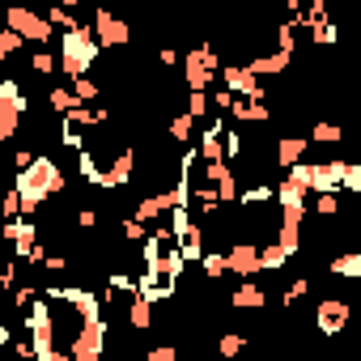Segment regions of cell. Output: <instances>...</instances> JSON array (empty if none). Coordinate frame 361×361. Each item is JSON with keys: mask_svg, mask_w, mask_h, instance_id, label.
<instances>
[{"mask_svg": "<svg viewBox=\"0 0 361 361\" xmlns=\"http://www.w3.org/2000/svg\"><path fill=\"white\" fill-rule=\"evenodd\" d=\"M18 192H22L26 213L35 217V209H39L43 200H51L56 192H64V174H60V166H56L47 153H35V161L18 170Z\"/></svg>", "mask_w": 361, "mask_h": 361, "instance_id": "obj_1", "label": "cell"}, {"mask_svg": "<svg viewBox=\"0 0 361 361\" xmlns=\"http://www.w3.org/2000/svg\"><path fill=\"white\" fill-rule=\"evenodd\" d=\"M98 56H102V43H98L94 30H85V26L64 30V39H60V68H64L73 81H77V77H90V68L98 64Z\"/></svg>", "mask_w": 361, "mask_h": 361, "instance_id": "obj_2", "label": "cell"}, {"mask_svg": "<svg viewBox=\"0 0 361 361\" xmlns=\"http://www.w3.org/2000/svg\"><path fill=\"white\" fill-rule=\"evenodd\" d=\"M26 111H30V102H26L22 85L9 77L5 85H0V136L13 140V136H18V128H22V115H26Z\"/></svg>", "mask_w": 361, "mask_h": 361, "instance_id": "obj_3", "label": "cell"}, {"mask_svg": "<svg viewBox=\"0 0 361 361\" xmlns=\"http://www.w3.org/2000/svg\"><path fill=\"white\" fill-rule=\"evenodd\" d=\"M5 26H13V30H22L26 39H35V43H47L51 39V18H43V13H35V9H26V5H9V18H5Z\"/></svg>", "mask_w": 361, "mask_h": 361, "instance_id": "obj_4", "label": "cell"}, {"mask_svg": "<svg viewBox=\"0 0 361 361\" xmlns=\"http://www.w3.org/2000/svg\"><path fill=\"white\" fill-rule=\"evenodd\" d=\"M183 68H188V90H209L213 77H221V64H217L213 47H196V51L183 60Z\"/></svg>", "mask_w": 361, "mask_h": 361, "instance_id": "obj_5", "label": "cell"}, {"mask_svg": "<svg viewBox=\"0 0 361 361\" xmlns=\"http://www.w3.org/2000/svg\"><path fill=\"white\" fill-rule=\"evenodd\" d=\"M348 319H353V306H348L344 298H323L319 310H314V327H319L323 336H340V331L348 327Z\"/></svg>", "mask_w": 361, "mask_h": 361, "instance_id": "obj_6", "label": "cell"}, {"mask_svg": "<svg viewBox=\"0 0 361 361\" xmlns=\"http://www.w3.org/2000/svg\"><path fill=\"white\" fill-rule=\"evenodd\" d=\"M94 35H98L102 47H123V43L132 39L128 22H123L119 13H111V9H98V18H94Z\"/></svg>", "mask_w": 361, "mask_h": 361, "instance_id": "obj_7", "label": "cell"}, {"mask_svg": "<svg viewBox=\"0 0 361 361\" xmlns=\"http://www.w3.org/2000/svg\"><path fill=\"white\" fill-rule=\"evenodd\" d=\"M230 272H238V276L264 272V247H255V243H234V247H230Z\"/></svg>", "mask_w": 361, "mask_h": 361, "instance_id": "obj_8", "label": "cell"}, {"mask_svg": "<svg viewBox=\"0 0 361 361\" xmlns=\"http://www.w3.org/2000/svg\"><path fill=\"white\" fill-rule=\"evenodd\" d=\"M306 136H285L281 145H276V166H293V161H302V153H306Z\"/></svg>", "mask_w": 361, "mask_h": 361, "instance_id": "obj_9", "label": "cell"}, {"mask_svg": "<svg viewBox=\"0 0 361 361\" xmlns=\"http://www.w3.org/2000/svg\"><path fill=\"white\" fill-rule=\"evenodd\" d=\"M268 298H264V289L255 285V281H243L238 289H234V306H243V310H259Z\"/></svg>", "mask_w": 361, "mask_h": 361, "instance_id": "obj_10", "label": "cell"}, {"mask_svg": "<svg viewBox=\"0 0 361 361\" xmlns=\"http://www.w3.org/2000/svg\"><path fill=\"white\" fill-rule=\"evenodd\" d=\"M310 140H314V145H336V140H344V123H327V119H323V123L310 128Z\"/></svg>", "mask_w": 361, "mask_h": 361, "instance_id": "obj_11", "label": "cell"}, {"mask_svg": "<svg viewBox=\"0 0 361 361\" xmlns=\"http://www.w3.org/2000/svg\"><path fill=\"white\" fill-rule=\"evenodd\" d=\"M331 272H336V276H348V281H357V276H361V255H357V251H348V255H336V259H331Z\"/></svg>", "mask_w": 361, "mask_h": 361, "instance_id": "obj_12", "label": "cell"}, {"mask_svg": "<svg viewBox=\"0 0 361 361\" xmlns=\"http://www.w3.org/2000/svg\"><path fill=\"white\" fill-rule=\"evenodd\" d=\"M22 43H26V35H22V30H13V26L0 30V56H5V60H13V56L22 51Z\"/></svg>", "mask_w": 361, "mask_h": 361, "instance_id": "obj_13", "label": "cell"}, {"mask_svg": "<svg viewBox=\"0 0 361 361\" xmlns=\"http://www.w3.org/2000/svg\"><path fill=\"white\" fill-rule=\"evenodd\" d=\"M285 264H289V251H285L281 243H268V247H264V272H281Z\"/></svg>", "mask_w": 361, "mask_h": 361, "instance_id": "obj_14", "label": "cell"}, {"mask_svg": "<svg viewBox=\"0 0 361 361\" xmlns=\"http://www.w3.org/2000/svg\"><path fill=\"white\" fill-rule=\"evenodd\" d=\"M192 128H196V115H192V111H183V115L170 119V136H174V140H192Z\"/></svg>", "mask_w": 361, "mask_h": 361, "instance_id": "obj_15", "label": "cell"}, {"mask_svg": "<svg viewBox=\"0 0 361 361\" xmlns=\"http://www.w3.org/2000/svg\"><path fill=\"white\" fill-rule=\"evenodd\" d=\"M204 276H226L230 272V255H221V251H204Z\"/></svg>", "mask_w": 361, "mask_h": 361, "instance_id": "obj_16", "label": "cell"}, {"mask_svg": "<svg viewBox=\"0 0 361 361\" xmlns=\"http://www.w3.org/2000/svg\"><path fill=\"white\" fill-rule=\"evenodd\" d=\"M340 213V196L336 192H319L314 196V217H336Z\"/></svg>", "mask_w": 361, "mask_h": 361, "instance_id": "obj_17", "label": "cell"}, {"mask_svg": "<svg viewBox=\"0 0 361 361\" xmlns=\"http://www.w3.org/2000/svg\"><path fill=\"white\" fill-rule=\"evenodd\" d=\"M209 106H213V94H209V90H192V98H188V111L200 119V115H209Z\"/></svg>", "mask_w": 361, "mask_h": 361, "instance_id": "obj_18", "label": "cell"}, {"mask_svg": "<svg viewBox=\"0 0 361 361\" xmlns=\"http://www.w3.org/2000/svg\"><path fill=\"white\" fill-rule=\"evenodd\" d=\"M30 68H35V73H56V60H51V51H43V43H39V51L30 56Z\"/></svg>", "mask_w": 361, "mask_h": 361, "instance_id": "obj_19", "label": "cell"}, {"mask_svg": "<svg viewBox=\"0 0 361 361\" xmlns=\"http://www.w3.org/2000/svg\"><path fill=\"white\" fill-rule=\"evenodd\" d=\"M73 90H77V98H81V102H94V98L102 94V90H98L90 77H77V81H73Z\"/></svg>", "mask_w": 361, "mask_h": 361, "instance_id": "obj_20", "label": "cell"}, {"mask_svg": "<svg viewBox=\"0 0 361 361\" xmlns=\"http://www.w3.org/2000/svg\"><path fill=\"white\" fill-rule=\"evenodd\" d=\"M344 192H357V196H361V166H353V161H348V170H344Z\"/></svg>", "mask_w": 361, "mask_h": 361, "instance_id": "obj_21", "label": "cell"}, {"mask_svg": "<svg viewBox=\"0 0 361 361\" xmlns=\"http://www.w3.org/2000/svg\"><path fill=\"white\" fill-rule=\"evenodd\" d=\"M243 344H247V340H243V336H234V331H230V336H221V357H234Z\"/></svg>", "mask_w": 361, "mask_h": 361, "instance_id": "obj_22", "label": "cell"}, {"mask_svg": "<svg viewBox=\"0 0 361 361\" xmlns=\"http://www.w3.org/2000/svg\"><path fill=\"white\" fill-rule=\"evenodd\" d=\"M149 361H174V348H149Z\"/></svg>", "mask_w": 361, "mask_h": 361, "instance_id": "obj_23", "label": "cell"}, {"mask_svg": "<svg viewBox=\"0 0 361 361\" xmlns=\"http://www.w3.org/2000/svg\"><path fill=\"white\" fill-rule=\"evenodd\" d=\"M357 226H361V213H357Z\"/></svg>", "mask_w": 361, "mask_h": 361, "instance_id": "obj_24", "label": "cell"}]
</instances>
